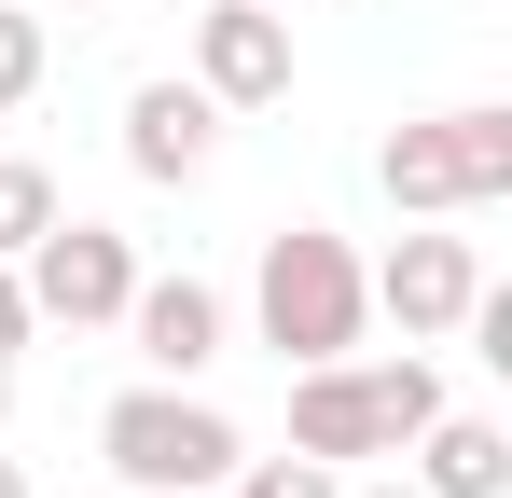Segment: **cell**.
Returning <instances> with one entry per match:
<instances>
[{
	"instance_id": "6da1fadb",
	"label": "cell",
	"mask_w": 512,
	"mask_h": 498,
	"mask_svg": "<svg viewBox=\"0 0 512 498\" xmlns=\"http://www.w3.org/2000/svg\"><path fill=\"white\" fill-rule=\"evenodd\" d=\"M250 319L277 360H346L360 319H374V291H360V249L333 222H277L263 236V277H250Z\"/></svg>"
},
{
	"instance_id": "7a4b0ae2",
	"label": "cell",
	"mask_w": 512,
	"mask_h": 498,
	"mask_svg": "<svg viewBox=\"0 0 512 498\" xmlns=\"http://www.w3.org/2000/svg\"><path fill=\"white\" fill-rule=\"evenodd\" d=\"M429 415H443V374L429 360H305V388H291V443L305 457H402Z\"/></svg>"
},
{
	"instance_id": "3957f363",
	"label": "cell",
	"mask_w": 512,
	"mask_h": 498,
	"mask_svg": "<svg viewBox=\"0 0 512 498\" xmlns=\"http://www.w3.org/2000/svg\"><path fill=\"white\" fill-rule=\"evenodd\" d=\"M97 457H111L125 485H153V498H194V485H222L250 443H236V415H222V402H194V388L153 374V388H125V402L97 415Z\"/></svg>"
},
{
	"instance_id": "277c9868",
	"label": "cell",
	"mask_w": 512,
	"mask_h": 498,
	"mask_svg": "<svg viewBox=\"0 0 512 498\" xmlns=\"http://www.w3.org/2000/svg\"><path fill=\"white\" fill-rule=\"evenodd\" d=\"M388 208L402 222H443V208H499L512 194V111H429V125H388Z\"/></svg>"
},
{
	"instance_id": "5b68a950",
	"label": "cell",
	"mask_w": 512,
	"mask_h": 498,
	"mask_svg": "<svg viewBox=\"0 0 512 498\" xmlns=\"http://www.w3.org/2000/svg\"><path fill=\"white\" fill-rule=\"evenodd\" d=\"M14 277H28V319L111 332V319H125V291H139V249L111 236V222H42V236L14 249Z\"/></svg>"
},
{
	"instance_id": "8992f818",
	"label": "cell",
	"mask_w": 512,
	"mask_h": 498,
	"mask_svg": "<svg viewBox=\"0 0 512 498\" xmlns=\"http://www.w3.org/2000/svg\"><path fill=\"white\" fill-rule=\"evenodd\" d=\"M194 83L222 111H277L291 97V14L277 0H208L194 14Z\"/></svg>"
},
{
	"instance_id": "52a82bcc",
	"label": "cell",
	"mask_w": 512,
	"mask_h": 498,
	"mask_svg": "<svg viewBox=\"0 0 512 498\" xmlns=\"http://www.w3.org/2000/svg\"><path fill=\"white\" fill-rule=\"evenodd\" d=\"M360 291L402 319V346H429V332H457V319H471V291H485V249H471V236H402L388 263H360Z\"/></svg>"
},
{
	"instance_id": "ba28073f",
	"label": "cell",
	"mask_w": 512,
	"mask_h": 498,
	"mask_svg": "<svg viewBox=\"0 0 512 498\" xmlns=\"http://www.w3.org/2000/svg\"><path fill=\"white\" fill-rule=\"evenodd\" d=\"M208 153H222V97L208 83H139L125 97V166L139 180H208Z\"/></svg>"
},
{
	"instance_id": "9c48e42d",
	"label": "cell",
	"mask_w": 512,
	"mask_h": 498,
	"mask_svg": "<svg viewBox=\"0 0 512 498\" xmlns=\"http://www.w3.org/2000/svg\"><path fill=\"white\" fill-rule=\"evenodd\" d=\"M125 332H139V360H153L167 388H194V374L222 360V291H208V277H139V291H125Z\"/></svg>"
},
{
	"instance_id": "30bf717a",
	"label": "cell",
	"mask_w": 512,
	"mask_h": 498,
	"mask_svg": "<svg viewBox=\"0 0 512 498\" xmlns=\"http://www.w3.org/2000/svg\"><path fill=\"white\" fill-rule=\"evenodd\" d=\"M402 457H416V498H512V429H499V415H457V402H443Z\"/></svg>"
},
{
	"instance_id": "8fae6325",
	"label": "cell",
	"mask_w": 512,
	"mask_h": 498,
	"mask_svg": "<svg viewBox=\"0 0 512 498\" xmlns=\"http://www.w3.org/2000/svg\"><path fill=\"white\" fill-rule=\"evenodd\" d=\"M222 485H236V498H346V471H333V457H305V443H291V457H236Z\"/></svg>"
},
{
	"instance_id": "7c38bea8",
	"label": "cell",
	"mask_w": 512,
	"mask_h": 498,
	"mask_svg": "<svg viewBox=\"0 0 512 498\" xmlns=\"http://www.w3.org/2000/svg\"><path fill=\"white\" fill-rule=\"evenodd\" d=\"M42 222H56V180H42L28 153H0V263H14L28 236H42Z\"/></svg>"
},
{
	"instance_id": "4fadbf2b",
	"label": "cell",
	"mask_w": 512,
	"mask_h": 498,
	"mask_svg": "<svg viewBox=\"0 0 512 498\" xmlns=\"http://www.w3.org/2000/svg\"><path fill=\"white\" fill-rule=\"evenodd\" d=\"M42 97V14H0V111Z\"/></svg>"
},
{
	"instance_id": "5bb4252c",
	"label": "cell",
	"mask_w": 512,
	"mask_h": 498,
	"mask_svg": "<svg viewBox=\"0 0 512 498\" xmlns=\"http://www.w3.org/2000/svg\"><path fill=\"white\" fill-rule=\"evenodd\" d=\"M28 332H42V319H28V277H14V263H0V360H14V346H28Z\"/></svg>"
},
{
	"instance_id": "9a60e30c",
	"label": "cell",
	"mask_w": 512,
	"mask_h": 498,
	"mask_svg": "<svg viewBox=\"0 0 512 498\" xmlns=\"http://www.w3.org/2000/svg\"><path fill=\"white\" fill-rule=\"evenodd\" d=\"M0 498H28V471H14V457H0Z\"/></svg>"
},
{
	"instance_id": "2e32d148",
	"label": "cell",
	"mask_w": 512,
	"mask_h": 498,
	"mask_svg": "<svg viewBox=\"0 0 512 498\" xmlns=\"http://www.w3.org/2000/svg\"><path fill=\"white\" fill-rule=\"evenodd\" d=\"M346 498H416V485H346Z\"/></svg>"
},
{
	"instance_id": "e0dca14e",
	"label": "cell",
	"mask_w": 512,
	"mask_h": 498,
	"mask_svg": "<svg viewBox=\"0 0 512 498\" xmlns=\"http://www.w3.org/2000/svg\"><path fill=\"white\" fill-rule=\"evenodd\" d=\"M0 415H14V360H0Z\"/></svg>"
},
{
	"instance_id": "ac0fdd59",
	"label": "cell",
	"mask_w": 512,
	"mask_h": 498,
	"mask_svg": "<svg viewBox=\"0 0 512 498\" xmlns=\"http://www.w3.org/2000/svg\"><path fill=\"white\" fill-rule=\"evenodd\" d=\"M56 14H84V0H56Z\"/></svg>"
}]
</instances>
